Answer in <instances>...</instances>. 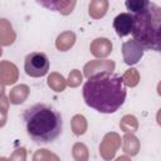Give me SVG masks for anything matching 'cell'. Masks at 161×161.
I'll return each instance as SVG.
<instances>
[{"mask_svg":"<svg viewBox=\"0 0 161 161\" xmlns=\"http://www.w3.org/2000/svg\"><path fill=\"white\" fill-rule=\"evenodd\" d=\"M127 96L122 77L108 72L94 74L83 86L87 106L101 113H114L125 103Z\"/></svg>","mask_w":161,"mask_h":161,"instance_id":"1","label":"cell"},{"mask_svg":"<svg viewBox=\"0 0 161 161\" xmlns=\"http://www.w3.org/2000/svg\"><path fill=\"white\" fill-rule=\"evenodd\" d=\"M28 136L39 145L52 143L63 130V119L60 113L52 106L45 103H35L28 107L23 113Z\"/></svg>","mask_w":161,"mask_h":161,"instance_id":"2","label":"cell"},{"mask_svg":"<svg viewBox=\"0 0 161 161\" xmlns=\"http://www.w3.org/2000/svg\"><path fill=\"white\" fill-rule=\"evenodd\" d=\"M133 28L132 35L142 48L160 52L161 43V8L155 3L148 5L140 13L132 14Z\"/></svg>","mask_w":161,"mask_h":161,"instance_id":"3","label":"cell"},{"mask_svg":"<svg viewBox=\"0 0 161 161\" xmlns=\"http://www.w3.org/2000/svg\"><path fill=\"white\" fill-rule=\"evenodd\" d=\"M24 70L28 75L33 78H39L45 75L49 70V59L47 54L42 52L29 53L24 60Z\"/></svg>","mask_w":161,"mask_h":161,"instance_id":"4","label":"cell"},{"mask_svg":"<svg viewBox=\"0 0 161 161\" xmlns=\"http://www.w3.org/2000/svg\"><path fill=\"white\" fill-rule=\"evenodd\" d=\"M121 146V137L114 133L109 132L103 137V141L99 145V153L106 161H111L116 155L117 150Z\"/></svg>","mask_w":161,"mask_h":161,"instance_id":"5","label":"cell"},{"mask_svg":"<svg viewBox=\"0 0 161 161\" xmlns=\"http://www.w3.org/2000/svg\"><path fill=\"white\" fill-rule=\"evenodd\" d=\"M143 48L133 39L127 40L122 44V54H123V60L126 64H136L143 55Z\"/></svg>","mask_w":161,"mask_h":161,"instance_id":"6","label":"cell"},{"mask_svg":"<svg viewBox=\"0 0 161 161\" xmlns=\"http://www.w3.org/2000/svg\"><path fill=\"white\" fill-rule=\"evenodd\" d=\"M113 28L118 36H126L132 33L133 28V16L130 13H121L113 20Z\"/></svg>","mask_w":161,"mask_h":161,"instance_id":"7","label":"cell"},{"mask_svg":"<svg viewBox=\"0 0 161 161\" xmlns=\"http://www.w3.org/2000/svg\"><path fill=\"white\" fill-rule=\"evenodd\" d=\"M114 69V63L112 60H92L84 65V75L87 78H91L94 74L108 72L111 73Z\"/></svg>","mask_w":161,"mask_h":161,"instance_id":"8","label":"cell"},{"mask_svg":"<svg viewBox=\"0 0 161 161\" xmlns=\"http://www.w3.org/2000/svg\"><path fill=\"white\" fill-rule=\"evenodd\" d=\"M91 53L97 58H106L112 52V43L107 38H97L91 43Z\"/></svg>","mask_w":161,"mask_h":161,"instance_id":"9","label":"cell"},{"mask_svg":"<svg viewBox=\"0 0 161 161\" xmlns=\"http://www.w3.org/2000/svg\"><path fill=\"white\" fill-rule=\"evenodd\" d=\"M16 80H18L16 65L8 60L0 62V82H3V84H13Z\"/></svg>","mask_w":161,"mask_h":161,"instance_id":"10","label":"cell"},{"mask_svg":"<svg viewBox=\"0 0 161 161\" xmlns=\"http://www.w3.org/2000/svg\"><path fill=\"white\" fill-rule=\"evenodd\" d=\"M16 38L11 24L6 19H0V45H11Z\"/></svg>","mask_w":161,"mask_h":161,"instance_id":"11","label":"cell"},{"mask_svg":"<svg viewBox=\"0 0 161 161\" xmlns=\"http://www.w3.org/2000/svg\"><path fill=\"white\" fill-rule=\"evenodd\" d=\"M38 3L48 9L59 11L63 15H68L69 13H72L73 8L77 4L75 1H38Z\"/></svg>","mask_w":161,"mask_h":161,"instance_id":"12","label":"cell"},{"mask_svg":"<svg viewBox=\"0 0 161 161\" xmlns=\"http://www.w3.org/2000/svg\"><path fill=\"white\" fill-rule=\"evenodd\" d=\"M74 43H75V34L69 30V31H64L58 35L55 40V47L60 52H67L74 45Z\"/></svg>","mask_w":161,"mask_h":161,"instance_id":"13","label":"cell"},{"mask_svg":"<svg viewBox=\"0 0 161 161\" xmlns=\"http://www.w3.org/2000/svg\"><path fill=\"white\" fill-rule=\"evenodd\" d=\"M28 96H29V87L25 84H19L10 91L9 102L13 104H20L28 98Z\"/></svg>","mask_w":161,"mask_h":161,"instance_id":"14","label":"cell"},{"mask_svg":"<svg viewBox=\"0 0 161 161\" xmlns=\"http://www.w3.org/2000/svg\"><path fill=\"white\" fill-rule=\"evenodd\" d=\"M108 9V1L107 0H93L89 3V15L93 19H99L104 16Z\"/></svg>","mask_w":161,"mask_h":161,"instance_id":"15","label":"cell"},{"mask_svg":"<svg viewBox=\"0 0 161 161\" xmlns=\"http://www.w3.org/2000/svg\"><path fill=\"white\" fill-rule=\"evenodd\" d=\"M123 151L127 153V155H131V156H135L138 153V150H140V142L137 140V137H135L132 133H126L125 137H123Z\"/></svg>","mask_w":161,"mask_h":161,"instance_id":"16","label":"cell"},{"mask_svg":"<svg viewBox=\"0 0 161 161\" xmlns=\"http://www.w3.org/2000/svg\"><path fill=\"white\" fill-rule=\"evenodd\" d=\"M48 86L55 91V92H62L67 87V80L64 79V77L59 73H50V75L48 77V80H47Z\"/></svg>","mask_w":161,"mask_h":161,"instance_id":"17","label":"cell"},{"mask_svg":"<svg viewBox=\"0 0 161 161\" xmlns=\"http://www.w3.org/2000/svg\"><path fill=\"white\" fill-rule=\"evenodd\" d=\"M72 155H73L75 161H88V157H89V152H88L87 146L84 143H80V142H77L73 146Z\"/></svg>","mask_w":161,"mask_h":161,"instance_id":"18","label":"cell"},{"mask_svg":"<svg viewBox=\"0 0 161 161\" xmlns=\"http://www.w3.org/2000/svg\"><path fill=\"white\" fill-rule=\"evenodd\" d=\"M72 130L74 132V135L79 136V135H83L87 130V121L83 116L80 114H77L72 118Z\"/></svg>","mask_w":161,"mask_h":161,"instance_id":"19","label":"cell"},{"mask_svg":"<svg viewBox=\"0 0 161 161\" xmlns=\"http://www.w3.org/2000/svg\"><path fill=\"white\" fill-rule=\"evenodd\" d=\"M119 127L126 132V133H132V132H135L136 130H137V127H138V125H137V119H136V117H133V116H125L122 119H121V123H119Z\"/></svg>","mask_w":161,"mask_h":161,"instance_id":"20","label":"cell"},{"mask_svg":"<svg viewBox=\"0 0 161 161\" xmlns=\"http://www.w3.org/2000/svg\"><path fill=\"white\" fill-rule=\"evenodd\" d=\"M122 80H123L125 86H128V87H135V86H137V83H138V80H140V75H138L137 69H135V68L128 69V70L122 75Z\"/></svg>","mask_w":161,"mask_h":161,"instance_id":"21","label":"cell"},{"mask_svg":"<svg viewBox=\"0 0 161 161\" xmlns=\"http://www.w3.org/2000/svg\"><path fill=\"white\" fill-rule=\"evenodd\" d=\"M33 161H60V160L57 155L52 153L49 150L40 148V150L35 151V153L33 156Z\"/></svg>","mask_w":161,"mask_h":161,"instance_id":"22","label":"cell"},{"mask_svg":"<svg viewBox=\"0 0 161 161\" xmlns=\"http://www.w3.org/2000/svg\"><path fill=\"white\" fill-rule=\"evenodd\" d=\"M125 5L130 10V14H136L142 11L148 5V1L147 0H127Z\"/></svg>","mask_w":161,"mask_h":161,"instance_id":"23","label":"cell"},{"mask_svg":"<svg viewBox=\"0 0 161 161\" xmlns=\"http://www.w3.org/2000/svg\"><path fill=\"white\" fill-rule=\"evenodd\" d=\"M82 82V74L78 69H73L70 73H69V77H68V80H67V84L70 86V87H77L79 86Z\"/></svg>","mask_w":161,"mask_h":161,"instance_id":"24","label":"cell"},{"mask_svg":"<svg viewBox=\"0 0 161 161\" xmlns=\"http://www.w3.org/2000/svg\"><path fill=\"white\" fill-rule=\"evenodd\" d=\"M25 160H26V152H25V148L21 147L13 152L9 161H25Z\"/></svg>","mask_w":161,"mask_h":161,"instance_id":"25","label":"cell"},{"mask_svg":"<svg viewBox=\"0 0 161 161\" xmlns=\"http://www.w3.org/2000/svg\"><path fill=\"white\" fill-rule=\"evenodd\" d=\"M114 161H131V158H128L127 156H119V157H117Z\"/></svg>","mask_w":161,"mask_h":161,"instance_id":"26","label":"cell"},{"mask_svg":"<svg viewBox=\"0 0 161 161\" xmlns=\"http://www.w3.org/2000/svg\"><path fill=\"white\" fill-rule=\"evenodd\" d=\"M4 96V84L0 83V98Z\"/></svg>","mask_w":161,"mask_h":161,"instance_id":"27","label":"cell"},{"mask_svg":"<svg viewBox=\"0 0 161 161\" xmlns=\"http://www.w3.org/2000/svg\"><path fill=\"white\" fill-rule=\"evenodd\" d=\"M0 161H9L8 158H5V157H0Z\"/></svg>","mask_w":161,"mask_h":161,"instance_id":"28","label":"cell"},{"mask_svg":"<svg viewBox=\"0 0 161 161\" xmlns=\"http://www.w3.org/2000/svg\"><path fill=\"white\" fill-rule=\"evenodd\" d=\"M1 54H3V50H1V48H0V55H1Z\"/></svg>","mask_w":161,"mask_h":161,"instance_id":"29","label":"cell"}]
</instances>
